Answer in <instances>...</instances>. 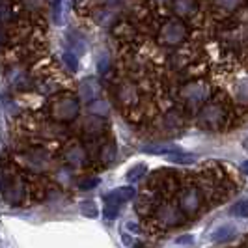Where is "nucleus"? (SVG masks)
<instances>
[{
    "mask_svg": "<svg viewBox=\"0 0 248 248\" xmlns=\"http://www.w3.org/2000/svg\"><path fill=\"white\" fill-rule=\"evenodd\" d=\"M13 164L26 174L45 175L52 168V157L50 151L43 146H37L32 140H25L19 144V148L13 151Z\"/></svg>",
    "mask_w": 248,
    "mask_h": 248,
    "instance_id": "1",
    "label": "nucleus"
},
{
    "mask_svg": "<svg viewBox=\"0 0 248 248\" xmlns=\"http://www.w3.org/2000/svg\"><path fill=\"white\" fill-rule=\"evenodd\" d=\"M47 118L60 122V124H71L80 114V99L73 95L71 92H58L49 97V103L45 105Z\"/></svg>",
    "mask_w": 248,
    "mask_h": 248,
    "instance_id": "2",
    "label": "nucleus"
},
{
    "mask_svg": "<svg viewBox=\"0 0 248 248\" xmlns=\"http://www.w3.org/2000/svg\"><path fill=\"white\" fill-rule=\"evenodd\" d=\"M62 159L67 166H71V168H80V166L88 164L90 155H88V149L84 148L82 142L73 140V142H67V144H65V148H63V151H62Z\"/></svg>",
    "mask_w": 248,
    "mask_h": 248,
    "instance_id": "3",
    "label": "nucleus"
},
{
    "mask_svg": "<svg viewBox=\"0 0 248 248\" xmlns=\"http://www.w3.org/2000/svg\"><path fill=\"white\" fill-rule=\"evenodd\" d=\"M186 37V26L177 21V19H172L168 21L166 25L162 26L161 34H159V41L162 45H179L183 43Z\"/></svg>",
    "mask_w": 248,
    "mask_h": 248,
    "instance_id": "4",
    "label": "nucleus"
},
{
    "mask_svg": "<svg viewBox=\"0 0 248 248\" xmlns=\"http://www.w3.org/2000/svg\"><path fill=\"white\" fill-rule=\"evenodd\" d=\"M226 122V112L220 105H205L200 112V125L207 127V129H218Z\"/></svg>",
    "mask_w": 248,
    "mask_h": 248,
    "instance_id": "5",
    "label": "nucleus"
},
{
    "mask_svg": "<svg viewBox=\"0 0 248 248\" xmlns=\"http://www.w3.org/2000/svg\"><path fill=\"white\" fill-rule=\"evenodd\" d=\"M200 203H202L200 192L196 188H188L179 198V209L183 211V215H194V213H198Z\"/></svg>",
    "mask_w": 248,
    "mask_h": 248,
    "instance_id": "6",
    "label": "nucleus"
},
{
    "mask_svg": "<svg viewBox=\"0 0 248 248\" xmlns=\"http://www.w3.org/2000/svg\"><path fill=\"white\" fill-rule=\"evenodd\" d=\"M181 95L190 103H203L209 97V88L203 82H190L181 90Z\"/></svg>",
    "mask_w": 248,
    "mask_h": 248,
    "instance_id": "7",
    "label": "nucleus"
},
{
    "mask_svg": "<svg viewBox=\"0 0 248 248\" xmlns=\"http://www.w3.org/2000/svg\"><path fill=\"white\" fill-rule=\"evenodd\" d=\"M157 218L166 226H177V224L183 222V211L174 207V205H162L157 211Z\"/></svg>",
    "mask_w": 248,
    "mask_h": 248,
    "instance_id": "8",
    "label": "nucleus"
},
{
    "mask_svg": "<svg viewBox=\"0 0 248 248\" xmlns=\"http://www.w3.org/2000/svg\"><path fill=\"white\" fill-rule=\"evenodd\" d=\"M137 190L133 186H120V188H114L110 194L105 196V202L107 203H114V205H122V203H127L129 200L135 198Z\"/></svg>",
    "mask_w": 248,
    "mask_h": 248,
    "instance_id": "9",
    "label": "nucleus"
},
{
    "mask_svg": "<svg viewBox=\"0 0 248 248\" xmlns=\"http://www.w3.org/2000/svg\"><path fill=\"white\" fill-rule=\"evenodd\" d=\"M82 133H86L90 138H97L105 133V120L103 116H90L86 118V122L82 125Z\"/></svg>",
    "mask_w": 248,
    "mask_h": 248,
    "instance_id": "10",
    "label": "nucleus"
},
{
    "mask_svg": "<svg viewBox=\"0 0 248 248\" xmlns=\"http://www.w3.org/2000/svg\"><path fill=\"white\" fill-rule=\"evenodd\" d=\"M172 10L179 17H192L198 12V0H174L172 2Z\"/></svg>",
    "mask_w": 248,
    "mask_h": 248,
    "instance_id": "11",
    "label": "nucleus"
},
{
    "mask_svg": "<svg viewBox=\"0 0 248 248\" xmlns=\"http://www.w3.org/2000/svg\"><path fill=\"white\" fill-rule=\"evenodd\" d=\"M97 93H99V84L93 78H86L80 84V97L78 99L82 101V103H92L97 97Z\"/></svg>",
    "mask_w": 248,
    "mask_h": 248,
    "instance_id": "12",
    "label": "nucleus"
},
{
    "mask_svg": "<svg viewBox=\"0 0 248 248\" xmlns=\"http://www.w3.org/2000/svg\"><path fill=\"white\" fill-rule=\"evenodd\" d=\"M17 2H19V6H21L28 15H32V17L43 15L45 8H47V2H45V0H17Z\"/></svg>",
    "mask_w": 248,
    "mask_h": 248,
    "instance_id": "13",
    "label": "nucleus"
},
{
    "mask_svg": "<svg viewBox=\"0 0 248 248\" xmlns=\"http://www.w3.org/2000/svg\"><path fill=\"white\" fill-rule=\"evenodd\" d=\"M118 99L120 103H124V105H133V103H137V90L135 86H131V84H122V86L118 88Z\"/></svg>",
    "mask_w": 248,
    "mask_h": 248,
    "instance_id": "14",
    "label": "nucleus"
},
{
    "mask_svg": "<svg viewBox=\"0 0 248 248\" xmlns=\"http://www.w3.org/2000/svg\"><path fill=\"white\" fill-rule=\"evenodd\" d=\"M233 235H235V228L230 226V224H226V226H220V228H217V230L213 232L211 239L215 243H226V241L233 239Z\"/></svg>",
    "mask_w": 248,
    "mask_h": 248,
    "instance_id": "15",
    "label": "nucleus"
},
{
    "mask_svg": "<svg viewBox=\"0 0 248 248\" xmlns=\"http://www.w3.org/2000/svg\"><path fill=\"white\" fill-rule=\"evenodd\" d=\"M116 159V144L114 142H107L99 148V161L105 164H110Z\"/></svg>",
    "mask_w": 248,
    "mask_h": 248,
    "instance_id": "16",
    "label": "nucleus"
},
{
    "mask_svg": "<svg viewBox=\"0 0 248 248\" xmlns=\"http://www.w3.org/2000/svg\"><path fill=\"white\" fill-rule=\"evenodd\" d=\"M168 161L177 162V164H192V162H196V155L183 153L181 149H175L172 153H168Z\"/></svg>",
    "mask_w": 248,
    "mask_h": 248,
    "instance_id": "17",
    "label": "nucleus"
},
{
    "mask_svg": "<svg viewBox=\"0 0 248 248\" xmlns=\"http://www.w3.org/2000/svg\"><path fill=\"white\" fill-rule=\"evenodd\" d=\"M230 213L233 217H239V218H247L248 217V200H239L235 205L230 209Z\"/></svg>",
    "mask_w": 248,
    "mask_h": 248,
    "instance_id": "18",
    "label": "nucleus"
},
{
    "mask_svg": "<svg viewBox=\"0 0 248 248\" xmlns=\"http://www.w3.org/2000/svg\"><path fill=\"white\" fill-rule=\"evenodd\" d=\"M90 112L92 114H95V116H107V112H108V103L107 101H92L90 103Z\"/></svg>",
    "mask_w": 248,
    "mask_h": 248,
    "instance_id": "19",
    "label": "nucleus"
},
{
    "mask_svg": "<svg viewBox=\"0 0 248 248\" xmlns=\"http://www.w3.org/2000/svg\"><path fill=\"white\" fill-rule=\"evenodd\" d=\"M146 153H155V155H168V153H172L175 151V146H146V148H142Z\"/></svg>",
    "mask_w": 248,
    "mask_h": 248,
    "instance_id": "20",
    "label": "nucleus"
},
{
    "mask_svg": "<svg viewBox=\"0 0 248 248\" xmlns=\"http://www.w3.org/2000/svg\"><path fill=\"white\" fill-rule=\"evenodd\" d=\"M146 170H148L146 164H137L135 168H131V170L127 172V179H129V181H138L142 175L146 174Z\"/></svg>",
    "mask_w": 248,
    "mask_h": 248,
    "instance_id": "21",
    "label": "nucleus"
},
{
    "mask_svg": "<svg viewBox=\"0 0 248 248\" xmlns=\"http://www.w3.org/2000/svg\"><path fill=\"white\" fill-rule=\"evenodd\" d=\"M80 211L84 213L86 217H97V209H95V203L93 202H84L82 207H80Z\"/></svg>",
    "mask_w": 248,
    "mask_h": 248,
    "instance_id": "22",
    "label": "nucleus"
},
{
    "mask_svg": "<svg viewBox=\"0 0 248 248\" xmlns=\"http://www.w3.org/2000/svg\"><path fill=\"white\" fill-rule=\"evenodd\" d=\"M239 2L241 0H215V4L218 8H224V10H235L237 6H239Z\"/></svg>",
    "mask_w": 248,
    "mask_h": 248,
    "instance_id": "23",
    "label": "nucleus"
},
{
    "mask_svg": "<svg viewBox=\"0 0 248 248\" xmlns=\"http://www.w3.org/2000/svg\"><path fill=\"white\" fill-rule=\"evenodd\" d=\"M63 62L69 65V69H71V71H77L78 62H77V58H75L73 54H65V56H63Z\"/></svg>",
    "mask_w": 248,
    "mask_h": 248,
    "instance_id": "24",
    "label": "nucleus"
},
{
    "mask_svg": "<svg viewBox=\"0 0 248 248\" xmlns=\"http://www.w3.org/2000/svg\"><path fill=\"white\" fill-rule=\"evenodd\" d=\"M237 93H239V97H241V99L248 101V80H245L241 86L237 88Z\"/></svg>",
    "mask_w": 248,
    "mask_h": 248,
    "instance_id": "25",
    "label": "nucleus"
},
{
    "mask_svg": "<svg viewBox=\"0 0 248 248\" xmlns=\"http://www.w3.org/2000/svg\"><path fill=\"white\" fill-rule=\"evenodd\" d=\"M97 183H99L97 177H90V179H86V181H80L78 186H80V188H92V186H95Z\"/></svg>",
    "mask_w": 248,
    "mask_h": 248,
    "instance_id": "26",
    "label": "nucleus"
},
{
    "mask_svg": "<svg viewBox=\"0 0 248 248\" xmlns=\"http://www.w3.org/2000/svg\"><path fill=\"white\" fill-rule=\"evenodd\" d=\"M108 67H110V63H108V58L107 56H103L99 60V73L101 75H107L108 73Z\"/></svg>",
    "mask_w": 248,
    "mask_h": 248,
    "instance_id": "27",
    "label": "nucleus"
},
{
    "mask_svg": "<svg viewBox=\"0 0 248 248\" xmlns=\"http://www.w3.org/2000/svg\"><path fill=\"white\" fill-rule=\"evenodd\" d=\"M177 243H179V245H192V235H183V239H179V241H177Z\"/></svg>",
    "mask_w": 248,
    "mask_h": 248,
    "instance_id": "28",
    "label": "nucleus"
},
{
    "mask_svg": "<svg viewBox=\"0 0 248 248\" xmlns=\"http://www.w3.org/2000/svg\"><path fill=\"white\" fill-rule=\"evenodd\" d=\"M241 168H243V172L248 175V161H243L241 162Z\"/></svg>",
    "mask_w": 248,
    "mask_h": 248,
    "instance_id": "29",
    "label": "nucleus"
}]
</instances>
